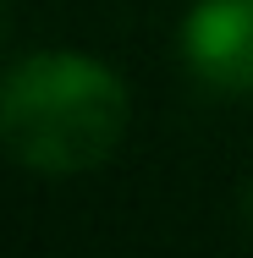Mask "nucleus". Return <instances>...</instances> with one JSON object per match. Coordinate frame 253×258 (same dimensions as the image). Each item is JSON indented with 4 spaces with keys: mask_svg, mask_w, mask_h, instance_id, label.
Returning <instances> with one entry per match:
<instances>
[{
    "mask_svg": "<svg viewBox=\"0 0 253 258\" xmlns=\"http://www.w3.org/2000/svg\"><path fill=\"white\" fill-rule=\"evenodd\" d=\"M132 99L88 55L44 50L0 77V149L39 176H83L121 149Z\"/></svg>",
    "mask_w": 253,
    "mask_h": 258,
    "instance_id": "1",
    "label": "nucleus"
},
{
    "mask_svg": "<svg viewBox=\"0 0 253 258\" xmlns=\"http://www.w3.org/2000/svg\"><path fill=\"white\" fill-rule=\"evenodd\" d=\"M182 60L215 94H253V0H198L182 17Z\"/></svg>",
    "mask_w": 253,
    "mask_h": 258,
    "instance_id": "2",
    "label": "nucleus"
},
{
    "mask_svg": "<svg viewBox=\"0 0 253 258\" xmlns=\"http://www.w3.org/2000/svg\"><path fill=\"white\" fill-rule=\"evenodd\" d=\"M248 214H253V192H248Z\"/></svg>",
    "mask_w": 253,
    "mask_h": 258,
    "instance_id": "3",
    "label": "nucleus"
},
{
    "mask_svg": "<svg viewBox=\"0 0 253 258\" xmlns=\"http://www.w3.org/2000/svg\"><path fill=\"white\" fill-rule=\"evenodd\" d=\"M0 22H6V6H0Z\"/></svg>",
    "mask_w": 253,
    "mask_h": 258,
    "instance_id": "4",
    "label": "nucleus"
}]
</instances>
